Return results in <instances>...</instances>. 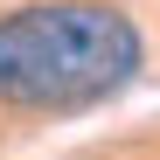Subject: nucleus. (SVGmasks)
Masks as SVG:
<instances>
[{"label":"nucleus","instance_id":"1","mask_svg":"<svg viewBox=\"0 0 160 160\" xmlns=\"http://www.w3.org/2000/svg\"><path fill=\"white\" fill-rule=\"evenodd\" d=\"M146 63L139 21L112 0H28L0 14V104L84 112L118 98Z\"/></svg>","mask_w":160,"mask_h":160}]
</instances>
